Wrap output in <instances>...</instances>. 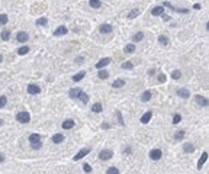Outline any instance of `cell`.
<instances>
[{"mask_svg":"<svg viewBox=\"0 0 209 174\" xmlns=\"http://www.w3.org/2000/svg\"><path fill=\"white\" fill-rule=\"evenodd\" d=\"M16 120L18 122H21V123H28V122H31V115L28 113V112H19L18 115H16Z\"/></svg>","mask_w":209,"mask_h":174,"instance_id":"1","label":"cell"},{"mask_svg":"<svg viewBox=\"0 0 209 174\" xmlns=\"http://www.w3.org/2000/svg\"><path fill=\"white\" fill-rule=\"evenodd\" d=\"M112 157H113V152H112V150H102V151L99 152V158L102 160V161L110 160Z\"/></svg>","mask_w":209,"mask_h":174,"instance_id":"2","label":"cell"},{"mask_svg":"<svg viewBox=\"0 0 209 174\" xmlns=\"http://www.w3.org/2000/svg\"><path fill=\"white\" fill-rule=\"evenodd\" d=\"M81 93H83V90H81L80 87H74V88H71V90L68 91V96L71 99H78Z\"/></svg>","mask_w":209,"mask_h":174,"instance_id":"3","label":"cell"},{"mask_svg":"<svg viewBox=\"0 0 209 174\" xmlns=\"http://www.w3.org/2000/svg\"><path fill=\"white\" fill-rule=\"evenodd\" d=\"M163 157V152H161V150H153V151L150 152V158L153 160V161H158L160 158Z\"/></svg>","mask_w":209,"mask_h":174,"instance_id":"4","label":"cell"},{"mask_svg":"<svg viewBox=\"0 0 209 174\" xmlns=\"http://www.w3.org/2000/svg\"><path fill=\"white\" fill-rule=\"evenodd\" d=\"M89 152H90V148H83V150H80V151L73 157V160H74V161H78V160H81L84 155H87Z\"/></svg>","mask_w":209,"mask_h":174,"instance_id":"5","label":"cell"},{"mask_svg":"<svg viewBox=\"0 0 209 174\" xmlns=\"http://www.w3.org/2000/svg\"><path fill=\"white\" fill-rule=\"evenodd\" d=\"M28 39H29V35L26 32H22V31H21V32L16 33V41H18V42L23 44V42H26Z\"/></svg>","mask_w":209,"mask_h":174,"instance_id":"6","label":"cell"},{"mask_svg":"<svg viewBox=\"0 0 209 174\" xmlns=\"http://www.w3.org/2000/svg\"><path fill=\"white\" fill-rule=\"evenodd\" d=\"M110 61H112V60H110L109 57H105V58H102V60H100L99 63L96 64V68H99V70H102L103 67H106V65H109V64H110Z\"/></svg>","mask_w":209,"mask_h":174,"instance_id":"7","label":"cell"},{"mask_svg":"<svg viewBox=\"0 0 209 174\" xmlns=\"http://www.w3.org/2000/svg\"><path fill=\"white\" fill-rule=\"evenodd\" d=\"M67 32H68V29H67L66 26H58L54 31V36H63V35H66Z\"/></svg>","mask_w":209,"mask_h":174,"instance_id":"8","label":"cell"},{"mask_svg":"<svg viewBox=\"0 0 209 174\" xmlns=\"http://www.w3.org/2000/svg\"><path fill=\"white\" fill-rule=\"evenodd\" d=\"M151 118H153V112H151V110L145 112V113L143 115V118H141V123H144V125H145V123H148V122L151 120Z\"/></svg>","mask_w":209,"mask_h":174,"instance_id":"9","label":"cell"},{"mask_svg":"<svg viewBox=\"0 0 209 174\" xmlns=\"http://www.w3.org/2000/svg\"><path fill=\"white\" fill-rule=\"evenodd\" d=\"M28 93L29 94H38V93H41V88L36 84H29L28 86Z\"/></svg>","mask_w":209,"mask_h":174,"instance_id":"10","label":"cell"},{"mask_svg":"<svg viewBox=\"0 0 209 174\" xmlns=\"http://www.w3.org/2000/svg\"><path fill=\"white\" fill-rule=\"evenodd\" d=\"M163 13H164V7L163 6H155V7H153V10H151L153 16H161Z\"/></svg>","mask_w":209,"mask_h":174,"instance_id":"11","label":"cell"},{"mask_svg":"<svg viewBox=\"0 0 209 174\" xmlns=\"http://www.w3.org/2000/svg\"><path fill=\"white\" fill-rule=\"evenodd\" d=\"M112 25H109V23H105V25H100V28H99V31L100 33H110L112 32Z\"/></svg>","mask_w":209,"mask_h":174,"instance_id":"12","label":"cell"},{"mask_svg":"<svg viewBox=\"0 0 209 174\" xmlns=\"http://www.w3.org/2000/svg\"><path fill=\"white\" fill-rule=\"evenodd\" d=\"M196 103H198L199 106H202V108H205V106H208V99H205L203 96H196Z\"/></svg>","mask_w":209,"mask_h":174,"instance_id":"13","label":"cell"},{"mask_svg":"<svg viewBox=\"0 0 209 174\" xmlns=\"http://www.w3.org/2000/svg\"><path fill=\"white\" fill-rule=\"evenodd\" d=\"M177 96L182 99H187L190 96V93H189V90H186V88H179L177 90Z\"/></svg>","mask_w":209,"mask_h":174,"instance_id":"14","label":"cell"},{"mask_svg":"<svg viewBox=\"0 0 209 174\" xmlns=\"http://www.w3.org/2000/svg\"><path fill=\"white\" fill-rule=\"evenodd\" d=\"M29 142L31 144H38V142H41V136H39V133H31L29 135Z\"/></svg>","mask_w":209,"mask_h":174,"instance_id":"15","label":"cell"},{"mask_svg":"<svg viewBox=\"0 0 209 174\" xmlns=\"http://www.w3.org/2000/svg\"><path fill=\"white\" fill-rule=\"evenodd\" d=\"M206 160H208V152H203V154L200 155V158H199L198 168H202V167H203V164L206 163Z\"/></svg>","mask_w":209,"mask_h":174,"instance_id":"16","label":"cell"},{"mask_svg":"<svg viewBox=\"0 0 209 174\" xmlns=\"http://www.w3.org/2000/svg\"><path fill=\"white\" fill-rule=\"evenodd\" d=\"M74 126V120L73 119H67L63 122V129H71Z\"/></svg>","mask_w":209,"mask_h":174,"instance_id":"17","label":"cell"},{"mask_svg":"<svg viewBox=\"0 0 209 174\" xmlns=\"http://www.w3.org/2000/svg\"><path fill=\"white\" fill-rule=\"evenodd\" d=\"M183 151L187 152V154L193 152V151H195V145H193V144H190V142H187V144H185V147H183Z\"/></svg>","mask_w":209,"mask_h":174,"instance_id":"18","label":"cell"},{"mask_svg":"<svg viewBox=\"0 0 209 174\" xmlns=\"http://www.w3.org/2000/svg\"><path fill=\"white\" fill-rule=\"evenodd\" d=\"M123 51H125L126 54H132V52H135V44H128V45H125Z\"/></svg>","mask_w":209,"mask_h":174,"instance_id":"19","label":"cell"},{"mask_svg":"<svg viewBox=\"0 0 209 174\" xmlns=\"http://www.w3.org/2000/svg\"><path fill=\"white\" fill-rule=\"evenodd\" d=\"M64 141V135L63 133H55L54 136H52V142L54 144H60V142Z\"/></svg>","mask_w":209,"mask_h":174,"instance_id":"20","label":"cell"},{"mask_svg":"<svg viewBox=\"0 0 209 174\" xmlns=\"http://www.w3.org/2000/svg\"><path fill=\"white\" fill-rule=\"evenodd\" d=\"M84 76H86V71H80V73H77L76 76H73V81H80V80H83L84 78Z\"/></svg>","mask_w":209,"mask_h":174,"instance_id":"21","label":"cell"},{"mask_svg":"<svg viewBox=\"0 0 209 174\" xmlns=\"http://www.w3.org/2000/svg\"><path fill=\"white\" fill-rule=\"evenodd\" d=\"M123 86H125V80H122V78L115 80L113 84H112V87H115V88H119V87H123Z\"/></svg>","mask_w":209,"mask_h":174,"instance_id":"22","label":"cell"},{"mask_svg":"<svg viewBox=\"0 0 209 174\" xmlns=\"http://www.w3.org/2000/svg\"><path fill=\"white\" fill-rule=\"evenodd\" d=\"M150 99H151V91H150V90H145L143 94H141V100H143V102H148Z\"/></svg>","mask_w":209,"mask_h":174,"instance_id":"23","label":"cell"},{"mask_svg":"<svg viewBox=\"0 0 209 174\" xmlns=\"http://www.w3.org/2000/svg\"><path fill=\"white\" fill-rule=\"evenodd\" d=\"M143 38H144V32H137L132 36V41L134 42H140V41H143Z\"/></svg>","mask_w":209,"mask_h":174,"instance_id":"24","label":"cell"},{"mask_svg":"<svg viewBox=\"0 0 209 174\" xmlns=\"http://www.w3.org/2000/svg\"><path fill=\"white\" fill-rule=\"evenodd\" d=\"M138 15H140V9H138V7H135V9H132V10L128 13V18H129V19H134V18H135V16H138Z\"/></svg>","mask_w":209,"mask_h":174,"instance_id":"25","label":"cell"},{"mask_svg":"<svg viewBox=\"0 0 209 174\" xmlns=\"http://www.w3.org/2000/svg\"><path fill=\"white\" fill-rule=\"evenodd\" d=\"M92 110H93L95 113H100V112L103 110V108H102V105H100V103H95V105L92 106Z\"/></svg>","mask_w":209,"mask_h":174,"instance_id":"26","label":"cell"},{"mask_svg":"<svg viewBox=\"0 0 209 174\" xmlns=\"http://www.w3.org/2000/svg\"><path fill=\"white\" fill-rule=\"evenodd\" d=\"M89 4H90L92 7L97 9V7H100V6H102V1H99V0H90V1H89Z\"/></svg>","mask_w":209,"mask_h":174,"instance_id":"27","label":"cell"},{"mask_svg":"<svg viewBox=\"0 0 209 174\" xmlns=\"http://www.w3.org/2000/svg\"><path fill=\"white\" fill-rule=\"evenodd\" d=\"M9 38H10V31L4 29V31L1 32V39H3V41H9Z\"/></svg>","mask_w":209,"mask_h":174,"instance_id":"28","label":"cell"},{"mask_svg":"<svg viewBox=\"0 0 209 174\" xmlns=\"http://www.w3.org/2000/svg\"><path fill=\"white\" fill-rule=\"evenodd\" d=\"M9 22V18H7V15H0V26H3V25H6Z\"/></svg>","mask_w":209,"mask_h":174,"instance_id":"29","label":"cell"},{"mask_svg":"<svg viewBox=\"0 0 209 174\" xmlns=\"http://www.w3.org/2000/svg\"><path fill=\"white\" fill-rule=\"evenodd\" d=\"M97 76H99V78H102V80H106V78L109 77V73H108L106 70H100Z\"/></svg>","mask_w":209,"mask_h":174,"instance_id":"30","label":"cell"},{"mask_svg":"<svg viewBox=\"0 0 209 174\" xmlns=\"http://www.w3.org/2000/svg\"><path fill=\"white\" fill-rule=\"evenodd\" d=\"M122 68H123V70H132V68H134V64H132L131 61H125V63H122Z\"/></svg>","mask_w":209,"mask_h":174,"instance_id":"31","label":"cell"},{"mask_svg":"<svg viewBox=\"0 0 209 174\" xmlns=\"http://www.w3.org/2000/svg\"><path fill=\"white\" fill-rule=\"evenodd\" d=\"M28 52H29V46H22V48L18 49V54L19 55H26Z\"/></svg>","mask_w":209,"mask_h":174,"instance_id":"32","label":"cell"},{"mask_svg":"<svg viewBox=\"0 0 209 174\" xmlns=\"http://www.w3.org/2000/svg\"><path fill=\"white\" fill-rule=\"evenodd\" d=\"M80 100H81V102H83V103H84V105H86V103H89V94H86V93H84V91H83V93H81V94H80Z\"/></svg>","mask_w":209,"mask_h":174,"instance_id":"33","label":"cell"},{"mask_svg":"<svg viewBox=\"0 0 209 174\" xmlns=\"http://www.w3.org/2000/svg\"><path fill=\"white\" fill-rule=\"evenodd\" d=\"M47 23H48L47 18H39V19L36 21V25H38V26H45Z\"/></svg>","mask_w":209,"mask_h":174,"instance_id":"34","label":"cell"},{"mask_svg":"<svg viewBox=\"0 0 209 174\" xmlns=\"http://www.w3.org/2000/svg\"><path fill=\"white\" fill-rule=\"evenodd\" d=\"M158 42L161 45H168V38L167 36H158Z\"/></svg>","mask_w":209,"mask_h":174,"instance_id":"35","label":"cell"},{"mask_svg":"<svg viewBox=\"0 0 209 174\" xmlns=\"http://www.w3.org/2000/svg\"><path fill=\"white\" fill-rule=\"evenodd\" d=\"M174 138H176L177 141H182V139L185 138V130H179V132L176 133V136H174Z\"/></svg>","mask_w":209,"mask_h":174,"instance_id":"36","label":"cell"},{"mask_svg":"<svg viewBox=\"0 0 209 174\" xmlns=\"http://www.w3.org/2000/svg\"><path fill=\"white\" fill-rule=\"evenodd\" d=\"M6 103H7V97H6V96H0V109L4 108Z\"/></svg>","mask_w":209,"mask_h":174,"instance_id":"37","label":"cell"},{"mask_svg":"<svg viewBox=\"0 0 209 174\" xmlns=\"http://www.w3.org/2000/svg\"><path fill=\"white\" fill-rule=\"evenodd\" d=\"M106 174H119V170L116 167H110V168H108Z\"/></svg>","mask_w":209,"mask_h":174,"instance_id":"38","label":"cell"},{"mask_svg":"<svg viewBox=\"0 0 209 174\" xmlns=\"http://www.w3.org/2000/svg\"><path fill=\"white\" fill-rule=\"evenodd\" d=\"M171 77H173V78H174V80H179V78H180V77H182V73H180V71H179V70H174V71H173V73H171Z\"/></svg>","mask_w":209,"mask_h":174,"instance_id":"39","label":"cell"},{"mask_svg":"<svg viewBox=\"0 0 209 174\" xmlns=\"http://www.w3.org/2000/svg\"><path fill=\"white\" fill-rule=\"evenodd\" d=\"M180 120H182V116H180L179 113H176V115L173 116V125H177V123H180Z\"/></svg>","mask_w":209,"mask_h":174,"instance_id":"40","label":"cell"},{"mask_svg":"<svg viewBox=\"0 0 209 174\" xmlns=\"http://www.w3.org/2000/svg\"><path fill=\"white\" fill-rule=\"evenodd\" d=\"M83 168H84V171H86V173H90V171H92L90 164H84V165H83Z\"/></svg>","mask_w":209,"mask_h":174,"instance_id":"41","label":"cell"},{"mask_svg":"<svg viewBox=\"0 0 209 174\" xmlns=\"http://www.w3.org/2000/svg\"><path fill=\"white\" fill-rule=\"evenodd\" d=\"M158 81H160V83H164V81H165V76L163 74V73H161V74H158Z\"/></svg>","mask_w":209,"mask_h":174,"instance_id":"42","label":"cell"},{"mask_svg":"<svg viewBox=\"0 0 209 174\" xmlns=\"http://www.w3.org/2000/svg\"><path fill=\"white\" fill-rule=\"evenodd\" d=\"M116 116H118V119H119V122H121V125H123V119H122V115H121V112H119V110L116 112Z\"/></svg>","mask_w":209,"mask_h":174,"instance_id":"43","label":"cell"},{"mask_svg":"<svg viewBox=\"0 0 209 174\" xmlns=\"http://www.w3.org/2000/svg\"><path fill=\"white\" fill-rule=\"evenodd\" d=\"M41 147H42V144H41V142H38V144H33V145H32V148H35V150H39Z\"/></svg>","mask_w":209,"mask_h":174,"instance_id":"44","label":"cell"},{"mask_svg":"<svg viewBox=\"0 0 209 174\" xmlns=\"http://www.w3.org/2000/svg\"><path fill=\"white\" fill-rule=\"evenodd\" d=\"M193 9H200V4H199V3H195V4H193Z\"/></svg>","mask_w":209,"mask_h":174,"instance_id":"45","label":"cell"},{"mask_svg":"<svg viewBox=\"0 0 209 174\" xmlns=\"http://www.w3.org/2000/svg\"><path fill=\"white\" fill-rule=\"evenodd\" d=\"M81 61H83V57H77L76 58V63H81Z\"/></svg>","mask_w":209,"mask_h":174,"instance_id":"46","label":"cell"},{"mask_svg":"<svg viewBox=\"0 0 209 174\" xmlns=\"http://www.w3.org/2000/svg\"><path fill=\"white\" fill-rule=\"evenodd\" d=\"M3 161H4V155L0 152V163H3Z\"/></svg>","mask_w":209,"mask_h":174,"instance_id":"47","label":"cell"},{"mask_svg":"<svg viewBox=\"0 0 209 174\" xmlns=\"http://www.w3.org/2000/svg\"><path fill=\"white\" fill-rule=\"evenodd\" d=\"M163 19H164V21H168V19H170V16H167V15L163 13Z\"/></svg>","mask_w":209,"mask_h":174,"instance_id":"48","label":"cell"},{"mask_svg":"<svg viewBox=\"0 0 209 174\" xmlns=\"http://www.w3.org/2000/svg\"><path fill=\"white\" fill-rule=\"evenodd\" d=\"M123 152H125V154H129V152H131V148H125V151Z\"/></svg>","mask_w":209,"mask_h":174,"instance_id":"49","label":"cell"},{"mask_svg":"<svg viewBox=\"0 0 209 174\" xmlns=\"http://www.w3.org/2000/svg\"><path fill=\"white\" fill-rule=\"evenodd\" d=\"M1 61H3V55L0 54V64H1Z\"/></svg>","mask_w":209,"mask_h":174,"instance_id":"50","label":"cell"},{"mask_svg":"<svg viewBox=\"0 0 209 174\" xmlns=\"http://www.w3.org/2000/svg\"><path fill=\"white\" fill-rule=\"evenodd\" d=\"M1 125H3V120L0 119V126H1Z\"/></svg>","mask_w":209,"mask_h":174,"instance_id":"51","label":"cell"}]
</instances>
